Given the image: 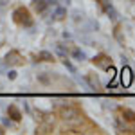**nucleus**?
Wrapping results in <instances>:
<instances>
[{
    "label": "nucleus",
    "mask_w": 135,
    "mask_h": 135,
    "mask_svg": "<svg viewBox=\"0 0 135 135\" xmlns=\"http://www.w3.org/2000/svg\"><path fill=\"white\" fill-rule=\"evenodd\" d=\"M58 115H60V119H63V121L69 123V124H79L81 119H83V115H81V112H79L78 108L67 106V104H63V106L58 108Z\"/></svg>",
    "instance_id": "nucleus-1"
},
{
    "label": "nucleus",
    "mask_w": 135,
    "mask_h": 135,
    "mask_svg": "<svg viewBox=\"0 0 135 135\" xmlns=\"http://www.w3.org/2000/svg\"><path fill=\"white\" fill-rule=\"evenodd\" d=\"M13 22H15L16 25H20V27H31L32 25V16H31V13H29V9L23 7V6L16 7V9L13 11Z\"/></svg>",
    "instance_id": "nucleus-2"
},
{
    "label": "nucleus",
    "mask_w": 135,
    "mask_h": 135,
    "mask_svg": "<svg viewBox=\"0 0 135 135\" xmlns=\"http://www.w3.org/2000/svg\"><path fill=\"white\" fill-rule=\"evenodd\" d=\"M4 63L6 65H23L25 60H23V56L18 51H9L6 54V58H4Z\"/></svg>",
    "instance_id": "nucleus-3"
},
{
    "label": "nucleus",
    "mask_w": 135,
    "mask_h": 135,
    "mask_svg": "<svg viewBox=\"0 0 135 135\" xmlns=\"http://www.w3.org/2000/svg\"><path fill=\"white\" fill-rule=\"evenodd\" d=\"M92 63L97 67V69H103V70H106L110 65H112V60H110V56H106V54H95L92 58Z\"/></svg>",
    "instance_id": "nucleus-4"
},
{
    "label": "nucleus",
    "mask_w": 135,
    "mask_h": 135,
    "mask_svg": "<svg viewBox=\"0 0 135 135\" xmlns=\"http://www.w3.org/2000/svg\"><path fill=\"white\" fill-rule=\"evenodd\" d=\"M121 85L124 86V88H128L130 85H132V81H133V70L128 67V65H124L123 67V70H121Z\"/></svg>",
    "instance_id": "nucleus-5"
},
{
    "label": "nucleus",
    "mask_w": 135,
    "mask_h": 135,
    "mask_svg": "<svg viewBox=\"0 0 135 135\" xmlns=\"http://www.w3.org/2000/svg\"><path fill=\"white\" fill-rule=\"evenodd\" d=\"M86 81H88V86L95 90V92H101V81H99V78L95 76V74H86Z\"/></svg>",
    "instance_id": "nucleus-6"
},
{
    "label": "nucleus",
    "mask_w": 135,
    "mask_h": 135,
    "mask_svg": "<svg viewBox=\"0 0 135 135\" xmlns=\"http://www.w3.org/2000/svg\"><path fill=\"white\" fill-rule=\"evenodd\" d=\"M7 114H9V119H11V121H15V123L22 121V112L18 110V106H16V104H9Z\"/></svg>",
    "instance_id": "nucleus-7"
},
{
    "label": "nucleus",
    "mask_w": 135,
    "mask_h": 135,
    "mask_svg": "<svg viewBox=\"0 0 135 135\" xmlns=\"http://www.w3.org/2000/svg\"><path fill=\"white\" fill-rule=\"evenodd\" d=\"M114 38L121 43V45H124L126 38H124V31H123V25H121V23H115V27H114Z\"/></svg>",
    "instance_id": "nucleus-8"
},
{
    "label": "nucleus",
    "mask_w": 135,
    "mask_h": 135,
    "mask_svg": "<svg viewBox=\"0 0 135 135\" xmlns=\"http://www.w3.org/2000/svg\"><path fill=\"white\" fill-rule=\"evenodd\" d=\"M121 115L126 123H135V112L130 108H121Z\"/></svg>",
    "instance_id": "nucleus-9"
},
{
    "label": "nucleus",
    "mask_w": 135,
    "mask_h": 135,
    "mask_svg": "<svg viewBox=\"0 0 135 135\" xmlns=\"http://www.w3.org/2000/svg\"><path fill=\"white\" fill-rule=\"evenodd\" d=\"M47 0H32V9L36 11V13H43V11L47 9Z\"/></svg>",
    "instance_id": "nucleus-10"
},
{
    "label": "nucleus",
    "mask_w": 135,
    "mask_h": 135,
    "mask_svg": "<svg viewBox=\"0 0 135 135\" xmlns=\"http://www.w3.org/2000/svg\"><path fill=\"white\" fill-rule=\"evenodd\" d=\"M54 20H63L65 16H67V9L65 7H60V6H56V9H54Z\"/></svg>",
    "instance_id": "nucleus-11"
},
{
    "label": "nucleus",
    "mask_w": 135,
    "mask_h": 135,
    "mask_svg": "<svg viewBox=\"0 0 135 135\" xmlns=\"http://www.w3.org/2000/svg\"><path fill=\"white\" fill-rule=\"evenodd\" d=\"M36 58H38V61H54V56H52V52H49V51H42Z\"/></svg>",
    "instance_id": "nucleus-12"
},
{
    "label": "nucleus",
    "mask_w": 135,
    "mask_h": 135,
    "mask_svg": "<svg viewBox=\"0 0 135 135\" xmlns=\"http://www.w3.org/2000/svg\"><path fill=\"white\" fill-rule=\"evenodd\" d=\"M72 58L78 60V61H85V60H86V54H85L81 49H74L72 51Z\"/></svg>",
    "instance_id": "nucleus-13"
},
{
    "label": "nucleus",
    "mask_w": 135,
    "mask_h": 135,
    "mask_svg": "<svg viewBox=\"0 0 135 135\" xmlns=\"http://www.w3.org/2000/svg\"><path fill=\"white\" fill-rule=\"evenodd\" d=\"M36 133H52V126L51 124H42L36 128Z\"/></svg>",
    "instance_id": "nucleus-14"
},
{
    "label": "nucleus",
    "mask_w": 135,
    "mask_h": 135,
    "mask_svg": "<svg viewBox=\"0 0 135 135\" xmlns=\"http://www.w3.org/2000/svg\"><path fill=\"white\" fill-rule=\"evenodd\" d=\"M38 79H40L42 83H45V85H49V83H51V78H49V72H42V74H38Z\"/></svg>",
    "instance_id": "nucleus-15"
},
{
    "label": "nucleus",
    "mask_w": 135,
    "mask_h": 135,
    "mask_svg": "<svg viewBox=\"0 0 135 135\" xmlns=\"http://www.w3.org/2000/svg\"><path fill=\"white\" fill-rule=\"evenodd\" d=\"M63 65H65V67L69 69V72L76 74V67H74V65H72V61H70V60H67V58H65V60H63Z\"/></svg>",
    "instance_id": "nucleus-16"
},
{
    "label": "nucleus",
    "mask_w": 135,
    "mask_h": 135,
    "mask_svg": "<svg viewBox=\"0 0 135 135\" xmlns=\"http://www.w3.org/2000/svg\"><path fill=\"white\" fill-rule=\"evenodd\" d=\"M72 18H74V22H83V13L81 11H74Z\"/></svg>",
    "instance_id": "nucleus-17"
},
{
    "label": "nucleus",
    "mask_w": 135,
    "mask_h": 135,
    "mask_svg": "<svg viewBox=\"0 0 135 135\" xmlns=\"http://www.w3.org/2000/svg\"><path fill=\"white\" fill-rule=\"evenodd\" d=\"M16 76H18L16 70H9V72H7V78H9L11 81H13V79H16Z\"/></svg>",
    "instance_id": "nucleus-18"
},
{
    "label": "nucleus",
    "mask_w": 135,
    "mask_h": 135,
    "mask_svg": "<svg viewBox=\"0 0 135 135\" xmlns=\"http://www.w3.org/2000/svg\"><path fill=\"white\" fill-rule=\"evenodd\" d=\"M2 123H4V126H11V119H2Z\"/></svg>",
    "instance_id": "nucleus-19"
},
{
    "label": "nucleus",
    "mask_w": 135,
    "mask_h": 135,
    "mask_svg": "<svg viewBox=\"0 0 135 135\" xmlns=\"http://www.w3.org/2000/svg\"><path fill=\"white\" fill-rule=\"evenodd\" d=\"M7 2H9V0H0V6H6Z\"/></svg>",
    "instance_id": "nucleus-20"
},
{
    "label": "nucleus",
    "mask_w": 135,
    "mask_h": 135,
    "mask_svg": "<svg viewBox=\"0 0 135 135\" xmlns=\"http://www.w3.org/2000/svg\"><path fill=\"white\" fill-rule=\"evenodd\" d=\"M6 133V132H4V128H0V135H4Z\"/></svg>",
    "instance_id": "nucleus-21"
},
{
    "label": "nucleus",
    "mask_w": 135,
    "mask_h": 135,
    "mask_svg": "<svg viewBox=\"0 0 135 135\" xmlns=\"http://www.w3.org/2000/svg\"><path fill=\"white\" fill-rule=\"evenodd\" d=\"M133 81H135V72H133Z\"/></svg>",
    "instance_id": "nucleus-22"
},
{
    "label": "nucleus",
    "mask_w": 135,
    "mask_h": 135,
    "mask_svg": "<svg viewBox=\"0 0 135 135\" xmlns=\"http://www.w3.org/2000/svg\"><path fill=\"white\" fill-rule=\"evenodd\" d=\"M132 2H135V0H132Z\"/></svg>",
    "instance_id": "nucleus-23"
}]
</instances>
